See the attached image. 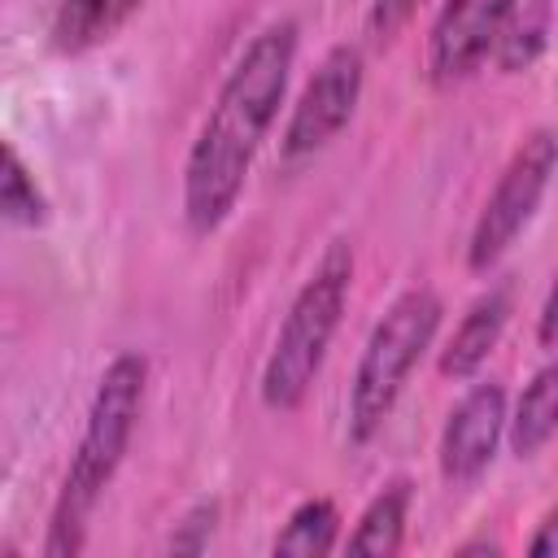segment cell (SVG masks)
Returning <instances> with one entry per match:
<instances>
[{"mask_svg": "<svg viewBox=\"0 0 558 558\" xmlns=\"http://www.w3.org/2000/svg\"><path fill=\"white\" fill-rule=\"evenodd\" d=\"M296 22H270L262 35L248 39V48L227 70L192 148L183 161V222L196 235L218 231L253 170V157L266 140V131L279 118L292 65H296Z\"/></svg>", "mask_w": 558, "mask_h": 558, "instance_id": "cell-1", "label": "cell"}, {"mask_svg": "<svg viewBox=\"0 0 558 558\" xmlns=\"http://www.w3.org/2000/svg\"><path fill=\"white\" fill-rule=\"evenodd\" d=\"M144 392H148V357L144 353H113L109 366L96 379L83 436L74 445L61 493L52 501L48 541H44L48 558L83 554L87 519H92L96 501L105 497V488L113 484V475H118V466L131 449V436H135V423H140V410H144Z\"/></svg>", "mask_w": 558, "mask_h": 558, "instance_id": "cell-2", "label": "cell"}, {"mask_svg": "<svg viewBox=\"0 0 558 558\" xmlns=\"http://www.w3.org/2000/svg\"><path fill=\"white\" fill-rule=\"evenodd\" d=\"M349 283H353V248L344 240H331V248L318 257L310 279L296 288V296L275 331V344L266 353L262 384H257L266 410L292 414L310 397V388L327 362L331 336L340 331Z\"/></svg>", "mask_w": 558, "mask_h": 558, "instance_id": "cell-3", "label": "cell"}, {"mask_svg": "<svg viewBox=\"0 0 558 558\" xmlns=\"http://www.w3.org/2000/svg\"><path fill=\"white\" fill-rule=\"evenodd\" d=\"M440 314H445L440 296L423 283L405 288L379 314V323L371 327V336L362 344L353 384H349V440L353 445H371L384 432L405 379L414 375L423 353L436 344Z\"/></svg>", "mask_w": 558, "mask_h": 558, "instance_id": "cell-4", "label": "cell"}, {"mask_svg": "<svg viewBox=\"0 0 558 558\" xmlns=\"http://www.w3.org/2000/svg\"><path fill=\"white\" fill-rule=\"evenodd\" d=\"M554 174H558V135L549 126H536L510 153L506 170L497 174L493 192L484 196V205L475 214V227H471V240H466V266L475 275H488L514 248V240L536 218Z\"/></svg>", "mask_w": 558, "mask_h": 558, "instance_id": "cell-5", "label": "cell"}, {"mask_svg": "<svg viewBox=\"0 0 558 558\" xmlns=\"http://www.w3.org/2000/svg\"><path fill=\"white\" fill-rule=\"evenodd\" d=\"M362 87H366V61H362V48L353 44H336L318 70L310 74V83L301 87L292 113H288V126H283V161L296 166V161H310L318 157L357 113V100H362Z\"/></svg>", "mask_w": 558, "mask_h": 558, "instance_id": "cell-6", "label": "cell"}, {"mask_svg": "<svg viewBox=\"0 0 558 558\" xmlns=\"http://www.w3.org/2000/svg\"><path fill=\"white\" fill-rule=\"evenodd\" d=\"M506 427H510L506 388L497 379L471 384L440 427L436 462H440L445 484H475L493 466L497 445L506 440Z\"/></svg>", "mask_w": 558, "mask_h": 558, "instance_id": "cell-7", "label": "cell"}, {"mask_svg": "<svg viewBox=\"0 0 558 558\" xmlns=\"http://www.w3.org/2000/svg\"><path fill=\"white\" fill-rule=\"evenodd\" d=\"M510 4L514 0H440L427 35V78L436 87H458L484 61H493V44Z\"/></svg>", "mask_w": 558, "mask_h": 558, "instance_id": "cell-8", "label": "cell"}, {"mask_svg": "<svg viewBox=\"0 0 558 558\" xmlns=\"http://www.w3.org/2000/svg\"><path fill=\"white\" fill-rule=\"evenodd\" d=\"M506 323H510V292H506V288H488V292L475 296L471 310L458 318L453 336H449L445 349H440L436 371H440L445 379H475L480 366H484V362L493 357V349L501 344Z\"/></svg>", "mask_w": 558, "mask_h": 558, "instance_id": "cell-9", "label": "cell"}, {"mask_svg": "<svg viewBox=\"0 0 558 558\" xmlns=\"http://www.w3.org/2000/svg\"><path fill=\"white\" fill-rule=\"evenodd\" d=\"M144 0H57L52 9V48L61 57H83L109 44Z\"/></svg>", "mask_w": 558, "mask_h": 558, "instance_id": "cell-10", "label": "cell"}, {"mask_svg": "<svg viewBox=\"0 0 558 558\" xmlns=\"http://www.w3.org/2000/svg\"><path fill=\"white\" fill-rule=\"evenodd\" d=\"M558 436V357L545 362L519 392L506 427V445L514 458H536Z\"/></svg>", "mask_w": 558, "mask_h": 558, "instance_id": "cell-11", "label": "cell"}, {"mask_svg": "<svg viewBox=\"0 0 558 558\" xmlns=\"http://www.w3.org/2000/svg\"><path fill=\"white\" fill-rule=\"evenodd\" d=\"M405 519H410V484L405 480H392L357 514V523L349 532V554H366V558H392V554H401V545H405Z\"/></svg>", "mask_w": 558, "mask_h": 558, "instance_id": "cell-12", "label": "cell"}, {"mask_svg": "<svg viewBox=\"0 0 558 558\" xmlns=\"http://www.w3.org/2000/svg\"><path fill=\"white\" fill-rule=\"evenodd\" d=\"M545 44H549V0H514L493 44V61L501 74H519L536 65Z\"/></svg>", "mask_w": 558, "mask_h": 558, "instance_id": "cell-13", "label": "cell"}, {"mask_svg": "<svg viewBox=\"0 0 558 558\" xmlns=\"http://www.w3.org/2000/svg\"><path fill=\"white\" fill-rule=\"evenodd\" d=\"M336 541H340V510H336V501L310 497V501H301L288 514V523L279 527L270 549L288 554V558H323V554L336 549Z\"/></svg>", "mask_w": 558, "mask_h": 558, "instance_id": "cell-14", "label": "cell"}, {"mask_svg": "<svg viewBox=\"0 0 558 558\" xmlns=\"http://www.w3.org/2000/svg\"><path fill=\"white\" fill-rule=\"evenodd\" d=\"M0 214L13 227H44L48 222V196L35 183V174L26 170L22 153L13 144H4V174H0Z\"/></svg>", "mask_w": 558, "mask_h": 558, "instance_id": "cell-15", "label": "cell"}, {"mask_svg": "<svg viewBox=\"0 0 558 558\" xmlns=\"http://www.w3.org/2000/svg\"><path fill=\"white\" fill-rule=\"evenodd\" d=\"M214 523H218V501H196V506L174 523L166 549H170V554H201V549L209 545V536H214Z\"/></svg>", "mask_w": 558, "mask_h": 558, "instance_id": "cell-16", "label": "cell"}, {"mask_svg": "<svg viewBox=\"0 0 558 558\" xmlns=\"http://www.w3.org/2000/svg\"><path fill=\"white\" fill-rule=\"evenodd\" d=\"M423 9V0H371V9H366V31L379 39V44H388V39H397L405 26H410V17Z\"/></svg>", "mask_w": 558, "mask_h": 558, "instance_id": "cell-17", "label": "cell"}, {"mask_svg": "<svg viewBox=\"0 0 558 558\" xmlns=\"http://www.w3.org/2000/svg\"><path fill=\"white\" fill-rule=\"evenodd\" d=\"M536 340H541L545 349H558V275H554V283H549L545 301H541V314H536Z\"/></svg>", "mask_w": 558, "mask_h": 558, "instance_id": "cell-18", "label": "cell"}, {"mask_svg": "<svg viewBox=\"0 0 558 558\" xmlns=\"http://www.w3.org/2000/svg\"><path fill=\"white\" fill-rule=\"evenodd\" d=\"M527 554L532 558H558V506L536 523V532L527 541Z\"/></svg>", "mask_w": 558, "mask_h": 558, "instance_id": "cell-19", "label": "cell"}]
</instances>
